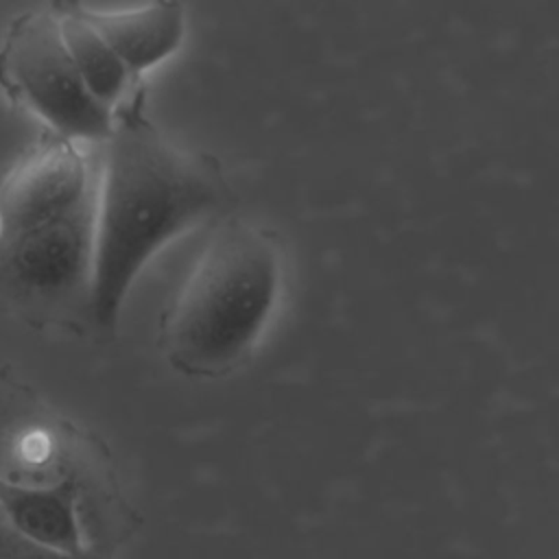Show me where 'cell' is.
Listing matches in <instances>:
<instances>
[{"instance_id": "cell-1", "label": "cell", "mask_w": 559, "mask_h": 559, "mask_svg": "<svg viewBox=\"0 0 559 559\" xmlns=\"http://www.w3.org/2000/svg\"><path fill=\"white\" fill-rule=\"evenodd\" d=\"M227 203L229 188L218 164L166 138L135 90L114 111L96 164L92 328L114 334L146 262Z\"/></svg>"}, {"instance_id": "cell-2", "label": "cell", "mask_w": 559, "mask_h": 559, "mask_svg": "<svg viewBox=\"0 0 559 559\" xmlns=\"http://www.w3.org/2000/svg\"><path fill=\"white\" fill-rule=\"evenodd\" d=\"M282 255L271 231L225 218L159 321L157 345L190 378H223L255 349L277 304Z\"/></svg>"}, {"instance_id": "cell-3", "label": "cell", "mask_w": 559, "mask_h": 559, "mask_svg": "<svg viewBox=\"0 0 559 559\" xmlns=\"http://www.w3.org/2000/svg\"><path fill=\"white\" fill-rule=\"evenodd\" d=\"M94 199L0 197V308L39 328H92Z\"/></svg>"}, {"instance_id": "cell-4", "label": "cell", "mask_w": 559, "mask_h": 559, "mask_svg": "<svg viewBox=\"0 0 559 559\" xmlns=\"http://www.w3.org/2000/svg\"><path fill=\"white\" fill-rule=\"evenodd\" d=\"M0 85L52 135L76 144H103L114 111L85 87L59 31L55 7L13 17L0 41Z\"/></svg>"}, {"instance_id": "cell-5", "label": "cell", "mask_w": 559, "mask_h": 559, "mask_svg": "<svg viewBox=\"0 0 559 559\" xmlns=\"http://www.w3.org/2000/svg\"><path fill=\"white\" fill-rule=\"evenodd\" d=\"M79 9L135 79L173 57L186 35V13L179 2H151L127 9L79 4Z\"/></svg>"}, {"instance_id": "cell-6", "label": "cell", "mask_w": 559, "mask_h": 559, "mask_svg": "<svg viewBox=\"0 0 559 559\" xmlns=\"http://www.w3.org/2000/svg\"><path fill=\"white\" fill-rule=\"evenodd\" d=\"M0 513L26 542L66 555H85V539L70 480L33 485L0 478Z\"/></svg>"}, {"instance_id": "cell-7", "label": "cell", "mask_w": 559, "mask_h": 559, "mask_svg": "<svg viewBox=\"0 0 559 559\" xmlns=\"http://www.w3.org/2000/svg\"><path fill=\"white\" fill-rule=\"evenodd\" d=\"M59 20L63 44L85 83L90 94L116 111L140 87L122 59L98 35V31L85 20L79 4H52Z\"/></svg>"}, {"instance_id": "cell-8", "label": "cell", "mask_w": 559, "mask_h": 559, "mask_svg": "<svg viewBox=\"0 0 559 559\" xmlns=\"http://www.w3.org/2000/svg\"><path fill=\"white\" fill-rule=\"evenodd\" d=\"M0 559H92V557H90V552L66 555V552L48 550V548L26 542L13 528H7L0 535Z\"/></svg>"}, {"instance_id": "cell-9", "label": "cell", "mask_w": 559, "mask_h": 559, "mask_svg": "<svg viewBox=\"0 0 559 559\" xmlns=\"http://www.w3.org/2000/svg\"><path fill=\"white\" fill-rule=\"evenodd\" d=\"M7 528H11V526H9V524H7V520H4V515H2V513H0V535H2V533H4V531H7Z\"/></svg>"}]
</instances>
